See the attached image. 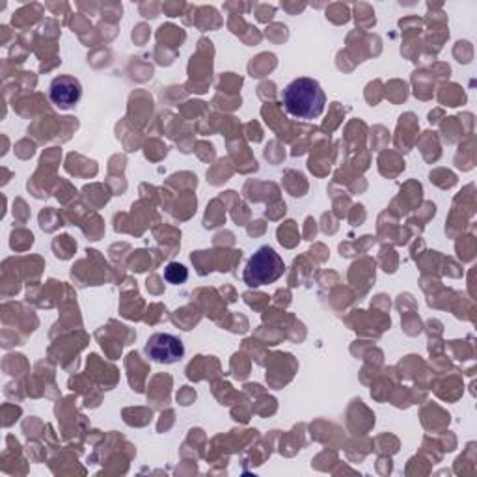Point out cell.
Returning <instances> with one entry per match:
<instances>
[{"mask_svg": "<svg viewBox=\"0 0 477 477\" xmlns=\"http://www.w3.org/2000/svg\"><path fill=\"white\" fill-rule=\"evenodd\" d=\"M285 265L280 254L273 247H261L248 259L243 278L248 288H261V285L274 283L283 276Z\"/></svg>", "mask_w": 477, "mask_h": 477, "instance_id": "cell-2", "label": "cell"}, {"mask_svg": "<svg viewBox=\"0 0 477 477\" xmlns=\"http://www.w3.org/2000/svg\"><path fill=\"white\" fill-rule=\"evenodd\" d=\"M82 98V84L71 75H58L49 84V100L55 107L65 110L75 107Z\"/></svg>", "mask_w": 477, "mask_h": 477, "instance_id": "cell-4", "label": "cell"}, {"mask_svg": "<svg viewBox=\"0 0 477 477\" xmlns=\"http://www.w3.org/2000/svg\"><path fill=\"white\" fill-rule=\"evenodd\" d=\"M188 278V271L185 269V265L181 264H169L164 269V280L169 283H174V285H179V283H185Z\"/></svg>", "mask_w": 477, "mask_h": 477, "instance_id": "cell-5", "label": "cell"}, {"mask_svg": "<svg viewBox=\"0 0 477 477\" xmlns=\"http://www.w3.org/2000/svg\"><path fill=\"white\" fill-rule=\"evenodd\" d=\"M144 352L148 354L150 360L169 366L179 362L185 356V345L178 336H174V334L157 332L148 340Z\"/></svg>", "mask_w": 477, "mask_h": 477, "instance_id": "cell-3", "label": "cell"}, {"mask_svg": "<svg viewBox=\"0 0 477 477\" xmlns=\"http://www.w3.org/2000/svg\"><path fill=\"white\" fill-rule=\"evenodd\" d=\"M282 105L300 119H316L325 112L326 95L316 79L299 77L282 90Z\"/></svg>", "mask_w": 477, "mask_h": 477, "instance_id": "cell-1", "label": "cell"}]
</instances>
